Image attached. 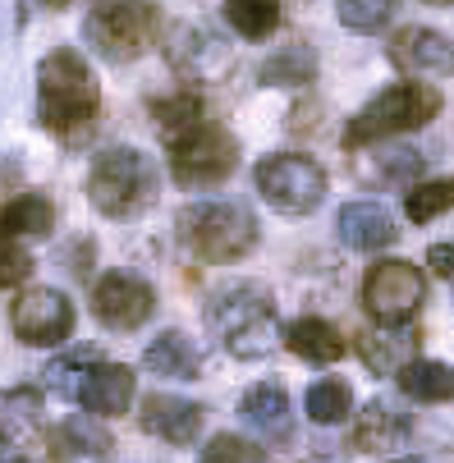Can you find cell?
I'll return each instance as SVG.
<instances>
[{
    "label": "cell",
    "instance_id": "cell-18",
    "mask_svg": "<svg viewBox=\"0 0 454 463\" xmlns=\"http://www.w3.org/2000/svg\"><path fill=\"white\" fill-rule=\"evenodd\" d=\"M239 418H243L257 436H267V440H289V431H294L289 394H285V385H276V381L252 385L243 400H239Z\"/></svg>",
    "mask_w": 454,
    "mask_h": 463
},
{
    "label": "cell",
    "instance_id": "cell-16",
    "mask_svg": "<svg viewBox=\"0 0 454 463\" xmlns=\"http://www.w3.org/2000/svg\"><path fill=\"white\" fill-rule=\"evenodd\" d=\"M79 404L97 418H119L134 404V372L119 363H92L83 385H79Z\"/></svg>",
    "mask_w": 454,
    "mask_h": 463
},
{
    "label": "cell",
    "instance_id": "cell-34",
    "mask_svg": "<svg viewBox=\"0 0 454 463\" xmlns=\"http://www.w3.org/2000/svg\"><path fill=\"white\" fill-rule=\"evenodd\" d=\"M422 170V152H413V147H391L381 156V165H376V175L385 179V184H404V179H413Z\"/></svg>",
    "mask_w": 454,
    "mask_h": 463
},
{
    "label": "cell",
    "instance_id": "cell-5",
    "mask_svg": "<svg viewBox=\"0 0 454 463\" xmlns=\"http://www.w3.org/2000/svg\"><path fill=\"white\" fill-rule=\"evenodd\" d=\"M179 239L203 261H239L257 248V216L239 203H193L179 212Z\"/></svg>",
    "mask_w": 454,
    "mask_h": 463
},
{
    "label": "cell",
    "instance_id": "cell-40",
    "mask_svg": "<svg viewBox=\"0 0 454 463\" xmlns=\"http://www.w3.org/2000/svg\"><path fill=\"white\" fill-rule=\"evenodd\" d=\"M10 463H33V458H10Z\"/></svg>",
    "mask_w": 454,
    "mask_h": 463
},
{
    "label": "cell",
    "instance_id": "cell-3",
    "mask_svg": "<svg viewBox=\"0 0 454 463\" xmlns=\"http://www.w3.org/2000/svg\"><path fill=\"white\" fill-rule=\"evenodd\" d=\"M440 115V92L431 83H395L376 92L345 128V147L358 152V147H372V143H385V138H400V134H413V128L431 124Z\"/></svg>",
    "mask_w": 454,
    "mask_h": 463
},
{
    "label": "cell",
    "instance_id": "cell-39",
    "mask_svg": "<svg viewBox=\"0 0 454 463\" xmlns=\"http://www.w3.org/2000/svg\"><path fill=\"white\" fill-rule=\"evenodd\" d=\"M391 463H418V458H391Z\"/></svg>",
    "mask_w": 454,
    "mask_h": 463
},
{
    "label": "cell",
    "instance_id": "cell-14",
    "mask_svg": "<svg viewBox=\"0 0 454 463\" xmlns=\"http://www.w3.org/2000/svg\"><path fill=\"white\" fill-rule=\"evenodd\" d=\"M110 454H115V436L88 413L64 418L51 431V463H106Z\"/></svg>",
    "mask_w": 454,
    "mask_h": 463
},
{
    "label": "cell",
    "instance_id": "cell-25",
    "mask_svg": "<svg viewBox=\"0 0 454 463\" xmlns=\"http://www.w3.org/2000/svg\"><path fill=\"white\" fill-rule=\"evenodd\" d=\"M42 427V394L33 385H14V390H0V440H28Z\"/></svg>",
    "mask_w": 454,
    "mask_h": 463
},
{
    "label": "cell",
    "instance_id": "cell-20",
    "mask_svg": "<svg viewBox=\"0 0 454 463\" xmlns=\"http://www.w3.org/2000/svg\"><path fill=\"white\" fill-rule=\"evenodd\" d=\"M340 239L354 248V252H376V248H391L400 239L395 230V216L376 207V203H349L340 207Z\"/></svg>",
    "mask_w": 454,
    "mask_h": 463
},
{
    "label": "cell",
    "instance_id": "cell-36",
    "mask_svg": "<svg viewBox=\"0 0 454 463\" xmlns=\"http://www.w3.org/2000/svg\"><path fill=\"white\" fill-rule=\"evenodd\" d=\"M427 267L445 280H454V243H431L427 248Z\"/></svg>",
    "mask_w": 454,
    "mask_h": 463
},
{
    "label": "cell",
    "instance_id": "cell-19",
    "mask_svg": "<svg viewBox=\"0 0 454 463\" xmlns=\"http://www.w3.org/2000/svg\"><path fill=\"white\" fill-rule=\"evenodd\" d=\"M409 413L391 400H372L358 422H354V449H367V454H381V449H400L409 440Z\"/></svg>",
    "mask_w": 454,
    "mask_h": 463
},
{
    "label": "cell",
    "instance_id": "cell-17",
    "mask_svg": "<svg viewBox=\"0 0 454 463\" xmlns=\"http://www.w3.org/2000/svg\"><path fill=\"white\" fill-rule=\"evenodd\" d=\"M418 330L404 321V326H376V330H363L358 335V358L376 372V376H400L413 354H418Z\"/></svg>",
    "mask_w": 454,
    "mask_h": 463
},
{
    "label": "cell",
    "instance_id": "cell-12",
    "mask_svg": "<svg viewBox=\"0 0 454 463\" xmlns=\"http://www.w3.org/2000/svg\"><path fill=\"white\" fill-rule=\"evenodd\" d=\"M92 312L110 330H138L156 312V294H152L147 280L128 276V271H106L92 285Z\"/></svg>",
    "mask_w": 454,
    "mask_h": 463
},
{
    "label": "cell",
    "instance_id": "cell-31",
    "mask_svg": "<svg viewBox=\"0 0 454 463\" xmlns=\"http://www.w3.org/2000/svg\"><path fill=\"white\" fill-rule=\"evenodd\" d=\"M400 10V0H340V24L349 33H381V28H391Z\"/></svg>",
    "mask_w": 454,
    "mask_h": 463
},
{
    "label": "cell",
    "instance_id": "cell-7",
    "mask_svg": "<svg viewBox=\"0 0 454 463\" xmlns=\"http://www.w3.org/2000/svg\"><path fill=\"white\" fill-rule=\"evenodd\" d=\"M252 179H257V193L285 216H307V212L321 207V197H326V170L312 156H298V152H280V156L257 161Z\"/></svg>",
    "mask_w": 454,
    "mask_h": 463
},
{
    "label": "cell",
    "instance_id": "cell-33",
    "mask_svg": "<svg viewBox=\"0 0 454 463\" xmlns=\"http://www.w3.org/2000/svg\"><path fill=\"white\" fill-rule=\"evenodd\" d=\"M203 463H267V454L257 449L252 440L234 436V431H221V436H212V440H207Z\"/></svg>",
    "mask_w": 454,
    "mask_h": 463
},
{
    "label": "cell",
    "instance_id": "cell-4",
    "mask_svg": "<svg viewBox=\"0 0 454 463\" xmlns=\"http://www.w3.org/2000/svg\"><path fill=\"white\" fill-rule=\"evenodd\" d=\"M88 197L92 207L110 221H134L156 203V170L143 152L134 147H110L92 161L88 175Z\"/></svg>",
    "mask_w": 454,
    "mask_h": 463
},
{
    "label": "cell",
    "instance_id": "cell-37",
    "mask_svg": "<svg viewBox=\"0 0 454 463\" xmlns=\"http://www.w3.org/2000/svg\"><path fill=\"white\" fill-rule=\"evenodd\" d=\"M42 5H51V10H64V5H74V0H42Z\"/></svg>",
    "mask_w": 454,
    "mask_h": 463
},
{
    "label": "cell",
    "instance_id": "cell-32",
    "mask_svg": "<svg viewBox=\"0 0 454 463\" xmlns=\"http://www.w3.org/2000/svg\"><path fill=\"white\" fill-rule=\"evenodd\" d=\"M92 358H97V349H74V354L55 358V363L46 367V385L60 394V400H79V385H83Z\"/></svg>",
    "mask_w": 454,
    "mask_h": 463
},
{
    "label": "cell",
    "instance_id": "cell-30",
    "mask_svg": "<svg viewBox=\"0 0 454 463\" xmlns=\"http://www.w3.org/2000/svg\"><path fill=\"white\" fill-rule=\"evenodd\" d=\"M454 207V175L449 179H427V184H413L404 193V216L413 225H427L436 216H445Z\"/></svg>",
    "mask_w": 454,
    "mask_h": 463
},
{
    "label": "cell",
    "instance_id": "cell-29",
    "mask_svg": "<svg viewBox=\"0 0 454 463\" xmlns=\"http://www.w3.org/2000/svg\"><path fill=\"white\" fill-rule=\"evenodd\" d=\"M349 413H354V390H349V381L321 376V381L307 385V418H312L317 427H336V422H345Z\"/></svg>",
    "mask_w": 454,
    "mask_h": 463
},
{
    "label": "cell",
    "instance_id": "cell-27",
    "mask_svg": "<svg viewBox=\"0 0 454 463\" xmlns=\"http://www.w3.org/2000/svg\"><path fill=\"white\" fill-rule=\"evenodd\" d=\"M285 19V0H225V24L243 42H267Z\"/></svg>",
    "mask_w": 454,
    "mask_h": 463
},
{
    "label": "cell",
    "instance_id": "cell-6",
    "mask_svg": "<svg viewBox=\"0 0 454 463\" xmlns=\"http://www.w3.org/2000/svg\"><path fill=\"white\" fill-rule=\"evenodd\" d=\"M83 33L97 46V55H106L115 64H128L156 42L161 10H156V0H92Z\"/></svg>",
    "mask_w": 454,
    "mask_h": 463
},
{
    "label": "cell",
    "instance_id": "cell-1",
    "mask_svg": "<svg viewBox=\"0 0 454 463\" xmlns=\"http://www.w3.org/2000/svg\"><path fill=\"white\" fill-rule=\"evenodd\" d=\"M101 115V92L92 83L88 60L70 46L51 51L37 64V119L46 134H55L64 147H83Z\"/></svg>",
    "mask_w": 454,
    "mask_h": 463
},
{
    "label": "cell",
    "instance_id": "cell-10",
    "mask_svg": "<svg viewBox=\"0 0 454 463\" xmlns=\"http://www.w3.org/2000/svg\"><path fill=\"white\" fill-rule=\"evenodd\" d=\"M166 60L188 83H216V79H225L234 70V46L207 24H188V28H175V37L166 46Z\"/></svg>",
    "mask_w": 454,
    "mask_h": 463
},
{
    "label": "cell",
    "instance_id": "cell-13",
    "mask_svg": "<svg viewBox=\"0 0 454 463\" xmlns=\"http://www.w3.org/2000/svg\"><path fill=\"white\" fill-rule=\"evenodd\" d=\"M391 60L409 79H445V74H454V42L436 28L413 24L391 37Z\"/></svg>",
    "mask_w": 454,
    "mask_h": 463
},
{
    "label": "cell",
    "instance_id": "cell-28",
    "mask_svg": "<svg viewBox=\"0 0 454 463\" xmlns=\"http://www.w3.org/2000/svg\"><path fill=\"white\" fill-rule=\"evenodd\" d=\"M257 79H262L267 88H303V83L317 79V51H312L307 42L280 46V55H271Z\"/></svg>",
    "mask_w": 454,
    "mask_h": 463
},
{
    "label": "cell",
    "instance_id": "cell-8",
    "mask_svg": "<svg viewBox=\"0 0 454 463\" xmlns=\"http://www.w3.org/2000/svg\"><path fill=\"white\" fill-rule=\"evenodd\" d=\"M239 165V143L221 124H198L184 143L170 147V175L184 188H212Z\"/></svg>",
    "mask_w": 454,
    "mask_h": 463
},
{
    "label": "cell",
    "instance_id": "cell-22",
    "mask_svg": "<svg viewBox=\"0 0 454 463\" xmlns=\"http://www.w3.org/2000/svg\"><path fill=\"white\" fill-rule=\"evenodd\" d=\"M143 363H147V372L170 376V381H198V372H203V354H198V345H193L184 330H166V335H156L147 345Z\"/></svg>",
    "mask_w": 454,
    "mask_h": 463
},
{
    "label": "cell",
    "instance_id": "cell-15",
    "mask_svg": "<svg viewBox=\"0 0 454 463\" xmlns=\"http://www.w3.org/2000/svg\"><path fill=\"white\" fill-rule=\"evenodd\" d=\"M143 431L166 445H193L203 431V404L179 400V394H147L143 400Z\"/></svg>",
    "mask_w": 454,
    "mask_h": 463
},
{
    "label": "cell",
    "instance_id": "cell-24",
    "mask_svg": "<svg viewBox=\"0 0 454 463\" xmlns=\"http://www.w3.org/2000/svg\"><path fill=\"white\" fill-rule=\"evenodd\" d=\"M51 230H55V207L42 193H19L14 203L0 207V239H24V234L42 239Z\"/></svg>",
    "mask_w": 454,
    "mask_h": 463
},
{
    "label": "cell",
    "instance_id": "cell-2",
    "mask_svg": "<svg viewBox=\"0 0 454 463\" xmlns=\"http://www.w3.org/2000/svg\"><path fill=\"white\" fill-rule=\"evenodd\" d=\"M207 321L216 326V335L225 349L243 363L267 358L280 345V321L271 307V294L262 285H225L207 303Z\"/></svg>",
    "mask_w": 454,
    "mask_h": 463
},
{
    "label": "cell",
    "instance_id": "cell-21",
    "mask_svg": "<svg viewBox=\"0 0 454 463\" xmlns=\"http://www.w3.org/2000/svg\"><path fill=\"white\" fill-rule=\"evenodd\" d=\"M285 345L303 358V363H317V367H331L349 354L345 335L331 326V321H321V317H298L289 330H285Z\"/></svg>",
    "mask_w": 454,
    "mask_h": 463
},
{
    "label": "cell",
    "instance_id": "cell-23",
    "mask_svg": "<svg viewBox=\"0 0 454 463\" xmlns=\"http://www.w3.org/2000/svg\"><path fill=\"white\" fill-rule=\"evenodd\" d=\"M152 119H156L161 143L175 147V143H184L198 124H207V110H203V97H198V92H175V97L152 101Z\"/></svg>",
    "mask_w": 454,
    "mask_h": 463
},
{
    "label": "cell",
    "instance_id": "cell-35",
    "mask_svg": "<svg viewBox=\"0 0 454 463\" xmlns=\"http://www.w3.org/2000/svg\"><path fill=\"white\" fill-rule=\"evenodd\" d=\"M33 276V257L24 248H14L10 239H0V289H14Z\"/></svg>",
    "mask_w": 454,
    "mask_h": 463
},
{
    "label": "cell",
    "instance_id": "cell-26",
    "mask_svg": "<svg viewBox=\"0 0 454 463\" xmlns=\"http://www.w3.org/2000/svg\"><path fill=\"white\" fill-rule=\"evenodd\" d=\"M400 390L418 404H449L454 400V372L436 358H413L400 372Z\"/></svg>",
    "mask_w": 454,
    "mask_h": 463
},
{
    "label": "cell",
    "instance_id": "cell-38",
    "mask_svg": "<svg viewBox=\"0 0 454 463\" xmlns=\"http://www.w3.org/2000/svg\"><path fill=\"white\" fill-rule=\"evenodd\" d=\"M427 5H454V0H427Z\"/></svg>",
    "mask_w": 454,
    "mask_h": 463
},
{
    "label": "cell",
    "instance_id": "cell-11",
    "mask_svg": "<svg viewBox=\"0 0 454 463\" xmlns=\"http://www.w3.org/2000/svg\"><path fill=\"white\" fill-rule=\"evenodd\" d=\"M10 321H14V335L24 340V345H64L74 335V303L64 298L60 289H24L19 298H14V312H10Z\"/></svg>",
    "mask_w": 454,
    "mask_h": 463
},
{
    "label": "cell",
    "instance_id": "cell-9",
    "mask_svg": "<svg viewBox=\"0 0 454 463\" xmlns=\"http://www.w3.org/2000/svg\"><path fill=\"white\" fill-rule=\"evenodd\" d=\"M422 298H427V280L404 257L376 261V267L367 271V280H363V303L381 326H404L422 307Z\"/></svg>",
    "mask_w": 454,
    "mask_h": 463
}]
</instances>
